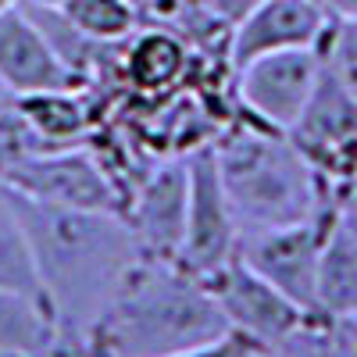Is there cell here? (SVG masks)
<instances>
[{
  "mask_svg": "<svg viewBox=\"0 0 357 357\" xmlns=\"http://www.w3.org/2000/svg\"><path fill=\"white\" fill-rule=\"evenodd\" d=\"M0 350L22 357H54L57 329L43 304L0 289Z\"/></svg>",
  "mask_w": 357,
  "mask_h": 357,
  "instance_id": "cell-17",
  "label": "cell"
},
{
  "mask_svg": "<svg viewBox=\"0 0 357 357\" xmlns=\"http://www.w3.org/2000/svg\"><path fill=\"white\" fill-rule=\"evenodd\" d=\"M11 193V190H8ZM33 243L43 301L57 329V350H75L97 325L129 268L143 257L118 211L50 207L11 193Z\"/></svg>",
  "mask_w": 357,
  "mask_h": 357,
  "instance_id": "cell-1",
  "label": "cell"
},
{
  "mask_svg": "<svg viewBox=\"0 0 357 357\" xmlns=\"http://www.w3.org/2000/svg\"><path fill=\"white\" fill-rule=\"evenodd\" d=\"M0 289L29 296V301L47 307L40 272H36V257H33V243H29L25 222H22L18 207H15V200L4 186H0Z\"/></svg>",
  "mask_w": 357,
  "mask_h": 357,
  "instance_id": "cell-16",
  "label": "cell"
},
{
  "mask_svg": "<svg viewBox=\"0 0 357 357\" xmlns=\"http://www.w3.org/2000/svg\"><path fill=\"white\" fill-rule=\"evenodd\" d=\"M318 50L321 65L357 97V18H333Z\"/></svg>",
  "mask_w": 357,
  "mask_h": 357,
  "instance_id": "cell-20",
  "label": "cell"
},
{
  "mask_svg": "<svg viewBox=\"0 0 357 357\" xmlns=\"http://www.w3.org/2000/svg\"><path fill=\"white\" fill-rule=\"evenodd\" d=\"M204 286L211 289L215 304L222 307V314L229 321V329L243 333L250 340H261V343L282 340L286 333L301 329L311 318L304 307H296L264 275H257L240 254L229 257L218 272L207 275Z\"/></svg>",
  "mask_w": 357,
  "mask_h": 357,
  "instance_id": "cell-10",
  "label": "cell"
},
{
  "mask_svg": "<svg viewBox=\"0 0 357 357\" xmlns=\"http://www.w3.org/2000/svg\"><path fill=\"white\" fill-rule=\"evenodd\" d=\"M333 18H357V0H325Z\"/></svg>",
  "mask_w": 357,
  "mask_h": 357,
  "instance_id": "cell-24",
  "label": "cell"
},
{
  "mask_svg": "<svg viewBox=\"0 0 357 357\" xmlns=\"http://www.w3.org/2000/svg\"><path fill=\"white\" fill-rule=\"evenodd\" d=\"M314 314L325 321L357 318V225L336 211L321 243Z\"/></svg>",
  "mask_w": 357,
  "mask_h": 357,
  "instance_id": "cell-15",
  "label": "cell"
},
{
  "mask_svg": "<svg viewBox=\"0 0 357 357\" xmlns=\"http://www.w3.org/2000/svg\"><path fill=\"white\" fill-rule=\"evenodd\" d=\"M186 197H190L186 154H165L151 168H143L122 207V218L129 222L143 257H161V261L178 257L186 232Z\"/></svg>",
  "mask_w": 357,
  "mask_h": 357,
  "instance_id": "cell-9",
  "label": "cell"
},
{
  "mask_svg": "<svg viewBox=\"0 0 357 357\" xmlns=\"http://www.w3.org/2000/svg\"><path fill=\"white\" fill-rule=\"evenodd\" d=\"M0 357H22V354H8V350H0Z\"/></svg>",
  "mask_w": 357,
  "mask_h": 357,
  "instance_id": "cell-29",
  "label": "cell"
},
{
  "mask_svg": "<svg viewBox=\"0 0 357 357\" xmlns=\"http://www.w3.org/2000/svg\"><path fill=\"white\" fill-rule=\"evenodd\" d=\"M222 333L229 321L204 279L175 261L139 257L75 350L89 357H175Z\"/></svg>",
  "mask_w": 357,
  "mask_h": 357,
  "instance_id": "cell-2",
  "label": "cell"
},
{
  "mask_svg": "<svg viewBox=\"0 0 357 357\" xmlns=\"http://www.w3.org/2000/svg\"><path fill=\"white\" fill-rule=\"evenodd\" d=\"M197 54L183 33L168 25H139L122 40L118 50V79L139 100L175 97L190 82Z\"/></svg>",
  "mask_w": 357,
  "mask_h": 357,
  "instance_id": "cell-12",
  "label": "cell"
},
{
  "mask_svg": "<svg viewBox=\"0 0 357 357\" xmlns=\"http://www.w3.org/2000/svg\"><path fill=\"white\" fill-rule=\"evenodd\" d=\"M22 118L40 136L47 151L54 146H75L86 143L97 129V104H93V86H75V89H40V93L15 97Z\"/></svg>",
  "mask_w": 357,
  "mask_h": 357,
  "instance_id": "cell-14",
  "label": "cell"
},
{
  "mask_svg": "<svg viewBox=\"0 0 357 357\" xmlns=\"http://www.w3.org/2000/svg\"><path fill=\"white\" fill-rule=\"evenodd\" d=\"M343 329H347V336L354 340V347H357V318H347V321H340Z\"/></svg>",
  "mask_w": 357,
  "mask_h": 357,
  "instance_id": "cell-25",
  "label": "cell"
},
{
  "mask_svg": "<svg viewBox=\"0 0 357 357\" xmlns=\"http://www.w3.org/2000/svg\"><path fill=\"white\" fill-rule=\"evenodd\" d=\"M333 325L336 321H325V318L311 314L301 329L286 333L282 340L257 343L250 357H329V350H333Z\"/></svg>",
  "mask_w": 357,
  "mask_h": 357,
  "instance_id": "cell-19",
  "label": "cell"
},
{
  "mask_svg": "<svg viewBox=\"0 0 357 357\" xmlns=\"http://www.w3.org/2000/svg\"><path fill=\"white\" fill-rule=\"evenodd\" d=\"M340 211H343V215L357 225V175H354V183L340 193Z\"/></svg>",
  "mask_w": 357,
  "mask_h": 357,
  "instance_id": "cell-23",
  "label": "cell"
},
{
  "mask_svg": "<svg viewBox=\"0 0 357 357\" xmlns=\"http://www.w3.org/2000/svg\"><path fill=\"white\" fill-rule=\"evenodd\" d=\"M0 97H11V93H8V89H4V86H0Z\"/></svg>",
  "mask_w": 357,
  "mask_h": 357,
  "instance_id": "cell-30",
  "label": "cell"
},
{
  "mask_svg": "<svg viewBox=\"0 0 357 357\" xmlns=\"http://www.w3.org/2000/svg\"><path fill=\"white\" fill-rule=\"evenodd\" d=\"M329 357H357V347H354V340L347 336V329L340 321L333 325V350H329Z\"/></svg>",
  "mask_w": 357,
  "mask_h": 357,
  "instance_id": "cell-22",
  "label": "cell"
},
{
  "mask_svg": "<svg viewBox=\"0 0 357 357\" xmlns=\"http://www.w3.org/2000/svg\"><path fill=\"white\" fill-rule=\"evenodd\" d=\"M0 186L50 207H79V211H118L122 193L104 172L89 143L36 151L0 172Z\"/></svg>",
  "mask_w": 357,
  "mask_h": 357,
  "instance_id": "cell-4",
  "label": "cell"
},
{
  "mask_svg": "<svg viewBox=\"0 0 357 357\" xmlns=\"http://www.w3.org/2000/svg\"><path fill=\"white\" fill-rule=\"evenodd\" d=\"M318 79H321V50L318 47L261 54L232 72L236 107L268 129L289 132L293 122L304 114Z\"/></svg>",
  "mask_w": 357,
  "mask_h": 357,
  "instance_id": "cell-5",
  "label": "cell"
},
{
  "mask_svg": "<svg viewBox=\"0 0 357 357\" xmlns=\"http://www.w3.org/2000/svg\"><path fill=\"white\" fill-rule=\"evenodd\" d=\"M186 168H190L186 232H183V247H178L175 264L186 268L197 279H207L211 272H218L229 257H236L243 229H240V218H236L229 193L222 186L211 143L200 146V151H190Z\"/></svg>",
  "mask_w": 357,
  "mask_h": 357,
  "instance_id": "cell-6",
  "label": "cell"
},
{
  "mask_svg": "<svg viewBox=\"0 0 357 357\" xmlns=\"http://www.w3.org/2000/svg\"><path fill=\"white\" fill-rule=\"evenodd\" d=\"M211 154L240 229L296 225L340 211V193L307 165L286 132H275L243 111L211 139Z\"/></svg>",
  "mask_w": 357,
  "mask_h": 357,
  "instance_id": "cell-3",
  "label": "cell"
},
{
  "mask_svg": "<svg viewBox=\"0 0 357 357\" xmlns=\"http://www.w3.org/2000/svg\"><path fill=\"white\" fill-rule=\"evenodd\" d=\"M57 8L75 29L100 43H122L143 25V11L132 0H61Z\"/></svg>",
  "mask_w": 357,
  "mask_h": 357,
  "instance_id": "cell-18",
  "label": "cell"
},
{
  "mask_svg": "<svg viewBox=\"0 0 357 357\" xmlns=\"http://www.w3.org/2000/svg\"><path fill=\"white\" fill-rule=\"evenodd\" d=\"M22 4H36V8H57L61 0H22Z\"/></svg>",
  "mask_w": 357,
  "mask_h": 357,
  "instance_id": "cell-26",
  "label": "cell"
},
{
  "mask_svg": "<svg viewBox=\"0 0 357 357\" xmlns=\"http://www.w3.org/2000/svg\"><path fill=\"white\" fill-rule=\"evenodd\" d=\"M325 186L343 193L357 175V97L321 65V79L304 114L286 132Z\"/></svg>",
  "mask_w": 357,
  "mask_h": 357,
  "instance_id": "cell-7",
  "label": "cell"
},
{
  "mask_svg": "<svg viewBox=\"0 0 357 357\" xmlns=\"http://www.w3.org/2000/svg\"><path fill=\"white\" fill-rule=\"evenodd\" d=\"M257 343H261V340H250V336H243V333L229 329V333H222L218 340L200 343V347H193V350H183V354H175V357H250Z\"/></svg>",
  "mask_w": 357,
  "mask_h": 357,
  "instance_id": "cell-21",
  "label": "cell"
},
{
  "mask_svg": "<svg viewBox=\"0 0 357 357\" xmlns=\"http://www.w3.org/2000/svg\"><path fill=\"white\" fill-rule=\"evenodd\" d=\"M54 357H89V354H82V350H65V354H54Z\"/></svg>",
  "mask_w": 357,
  "mask_h": 357,
  "instance_id": "cell-28",
  "label": "cell"
},
{
  "mask_svg": "<svg viewBox=\"0 0 357 357\" xmlns=\"http://www.w3.org/2000/svg\"><path fill=\"white\" fill-rule=\"evenodd\" d=\"M333 15L325 0H254L229 29V68L254 61L261 54L321 47Z\"/></svg>",
  "mask_w": 357,
  "mask_h": 357,
  "instance_id": "cell-11",
  "label": "cell"
},
{
  "mask_svg": "<svg viewBox=\"0 0 357 357\" xmlns=\"http://www.w3.org/2000/svg\"><path fill=\"white\" fill-rule=\"evenodd\" d=\"M0 86L11 97H25L40 89H75L89 82H82L54 54L40 25L29 18L25 4H18L0 15Z\"/></svg>",
  "mask_w": 357,
  "mask_h": 357,
  "instance_id": "cell-13",
  "label": "cell"
},
{
  "mask_svg": "<svg viewBox=\"0 0 357 357\" xmlns=\"http://www.w3.org/2000/svg\"><path fill=\"white\" fill-rule=\"evenodd\" d=\"M18 4H22V0H0V15L11 11V8H18Z\"/></svg>",
  "mask_w": 357,
  "mask_h": 357,
  "instance_id": "cell-27",
  "label": "cell"
},
{
  "mask_svg": "<svg viewBox=\"0 0 357 357\" xmlns=\"http://www.w3.org/2000/svg\"><path fill=\"white\" fill-rule=\"evenodd\" d=\"M336 211L296 225L275 229H250L240 236V254L257 275H264L279 293H286L296 307L314 314V293H318V261L321 243L329 232Z\"/></svg>",
  "mask_w": 357,
  "mask_h": 357,
  "instance_id": "cell-8",
  "label": "cell"
}]
</instances>
